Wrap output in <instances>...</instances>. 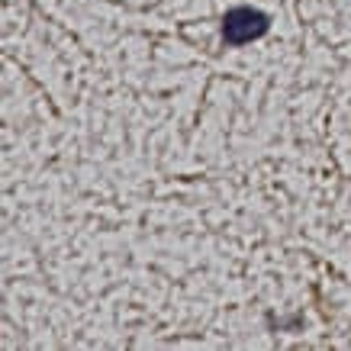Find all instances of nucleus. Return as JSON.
I'll use <instances>...</instances> for the list:
<instances>
[{
	"label": "nucleus",
	"instance_id": "f257e3e1",
	"mask_svg": "<svg viewBox=\"0 0 351 351\" xmlns=\"http://www.w3.org/2000/svg\"><path fill=\"white\" fill-rule=\"evenodd\" d=\"M271 26L267 13L255 10V7H232L223 16V43L226 45H245L261 39Z\"/></svg>",
	"mask_w": 351,
	"mask_h": 351
}]
</instances>
